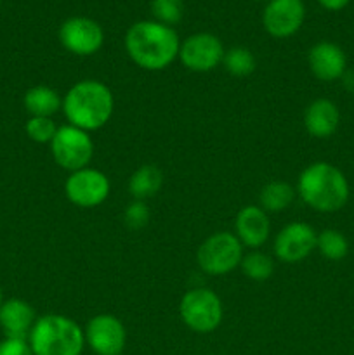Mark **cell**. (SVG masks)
<instances>
[{
	"mask_svg": "<svg viewBox=\"0 0 354 355\" xmlns=\"http://www.w3.org/2000/svg\"><path fill=\"white\" fill-rule=\"evenodd\" d=\"M180 40L172 26L158 21H137L125 33V51L142 69L162 71L179 58Z\"/></svg>",
	"mask_w": 354,
	"mask_h": 355,
	"instance_id": "6da1fadb",
	"label": "cell"
},
{
	"mask_svg": "<svg viewBox=\"0 0 354 355\" xmlns=\"http://www.w3.org/2000/svg\"><path fill=\"white\" fill-rule=\"evenodd\" d=\"M307 207L319 214L342 210L351 196V187L340 168L328 162H316L301 172L295 187Z\"/></svg>",
	"mask_w": 354,
	"mask_h": 355,
	"instance_id": "7a4b0ae2",
	"label": "cell"
},
{
	"mask_svg": "<svg viewBox=\"0 0 354 355\" xmlns=\"http://www.w3.org/2000/svg\"><path fill=\"white\" fill-rule=\"evenodd\" d=\"M61 110L68 125L85 132L99 130L113 114V92L99 80H80L62 97Z\"/></svg>",
	"mask_w": 354,
	"mask_h": 355,
	"instance_id": "3957f363",
	"label": "cell"
},
{
	"mask_svg": "<svg viewBox=\"0 0 354 355\" xmlns=\"http://www.w3.org/2000/svg\"><path fill=\"white\" fill-rule=\"evenodd\" d=\"M28 343L33 355H82L85 335L71 318L47 314L35 321Z\"/></svg>",
	"mask_w": 354,
	"mask_h": 355,
	"instance_id": "277c9868",
	"label": "cell"
},
{
	"mask_svg": "<svg viewBox=\"0 0 354 355\" xmlns=\"http://www.w3.org/2000/svg\"><path fill=\"white\" fill-rule=\"evenodd\" d=\"M179 314L184 324L194 333H212L221 326L224 309L215 291L208 288H193L179 304Z\"/></svg>",
	"mask_w": 354,
	"mask_h": 355,
	"instance_id": "5b68a950",
	"label": "cell"
},
{
	"mask_svg": "<svg viewBox=\"0 0 354 355\" xmlns=\"http://www.w3.org/2000/svg\"><path fill=\"white\" fill-rule=\"evenodd\" d=\"M243 259V245L233 232L221 231L208 236L196 252L200 269L208 276H226Z\"/></svg>",
	"mask_w": 354,
	"mask_h": 355,
	"instance_id": "8992f818",
	"label": "cell"
},
{
	"mask_svg": "<svg viewBox=\"0 0 354 355\" xmlns=\"http://www.w3.org/2000/svg\"><path fill=\"white\" fill-rule=\"evenodd\" d=\"M54 162L69 173L89 166L94 156V142L89 132L73 125L59 127L51 142Z\"/></svg>",
	"mask_w": 354,
	"mask_h": 355,
	"instance_id": "52a82bcc",
	"label": "cell"
},
{
	"mask_svg": "<svg viewBox=\"0 0 354 355\" xmlns=\"http://www.w3.org/2000/svg\"><path fill=\"white\" fill-rule=\"evenodd\" d=\"M110 179L101 170L85 166L69 173L65 184L66 198L80 208H94L103 205L110 196Z\"/></svg>",
	"mask_w": 354,
	"mask_h": 355,
	"instance_id": "ba28073f",
	"label": "cell"
},
{
	"mask_svg": "<svg viewBox=\"0 0 354 355\" xmlns=\"http://www.w3.org/2000/svg\"><path fill=\"white\" fill-rule=\"evenodd\" d=\"M224 52V45L215 35L201 31L180 42L179 59L189 71L207 73L221 64Z\"/></svg>",
	"mask_w": 354,
	"mask_h": 355,
	"instance_id": "9c48e42d",
	"label": "cell"
},
{
	"mask_svg": "<svg viewBox=\"0 0 354 355\" xmlns=\"http://www.w3.org/2000/svg\"><path fill=\"white\" fill-rule=\"evenodd\" d=\"M83 335L85 345H89L90 350L97 355H121L127 343L125 326L120 319L111 314L94 315L87 322Z\"/></svg>",
	"mask_w": 354,
	"mask_h": 355,
	"instance_id": "30bf717a",
	"label": "cell"
},
{
	"mask_svg": "<svg viewBox=\"0 0 354 355\" xmlns=\"http://www.w3.org/2000/svg\"><path fill=\"white\" fill-rule=\"evenodd\" d=\"M59 42L75 55H92L103 47L104 31L90 17L75 16L66 19L59 28Z\"/></svg>",
	"mask_w": 354,
	"mask_h": 355,
	"instance_id": "8fae6325",
	"label": "cell"
},
{
	"mask_svg": "<svg viewBox=\"0 0 354 355\" xmlns=\"http://www.w3.org/2000/svg\"><path fill=\"white\" fill-rule=\"evenodd\" d=\"M314 229L305 222H292L285 225L274 239V255L285 263H298L316 250Z\"/></svg>",
	"mask_w": 354,
	"mask_h": 355,
	"instance_id": "7c38bea8",
	"label": "cell"
},
{
	"mask_svg": "<svg viewBox=\"0 0 354 355\" xmlns=\"http://www.w3.org/2000/svg\"><path fill=\"white\" fill-rule=\"evenodd\" d=\"M305 19L302 0H269L262 12V24L274 38H288L297 33Z\"/></svg>",
	"mask_w": 354,
	"mask_h": 355,
	"instance_id": "4fadbf2b",
	"label": "cell"
},
{
	"mask_svg": "<svg viewBox=\"0 0 354 355\" xmlns=\"http://www.w3.org/2000/svg\"><path fill=\"white\" fill-rule=\"evenodd\" d=\"M309 69L321 82H335L347 71L346 52L333 42H318L307 54Z\"/></svg>",
	"mask_w": 354,
	"mask_h": 355,
	"instance_id": "5bb4252c",
	"label": "cell"
},
{
	"mask_svg": "<svg viewBox=\"0 0 354 355\" xmlns=\"http://www.w3.org/2000/svg\"><path fill=\"white\" fill-rule=\"evenodd\" d=\"M236 238L243 245V248L257 250L267 241L271 234V222L267 217V211L260 207L248 205L238 211L235 220Z\"/></svg>",
	"mask_w": 354,
	"mask_h": 355,
	"instance_id": "9a60e30c",
	"label": "cell"
},
{
	"mask_svg": "<svg viewBox=\"0 0 354 355\" xmlns=\"http://www.w3.org/2000/svg\"><path fill=\"white\" fill-rule=\"evenodd\" d=\"M35 311L28 302L21 298H9L3 300L0 307V328L6 338H23L28 340L31 328H33Z\"/></svg>",
	"mask_w": 354,
	"mask_h": 355,
	"instance_id": "2e32d148",
	"label": "cell"
},
{
	"mask_svg": "<svg viewBox=\"0 0 354 355\" xmlns=\"http://www.w3.org/2000/svg\"><path fill=\"white\" fill-rule=\"evenodd\" d=\"M340 111L330 99H316L305 107L304 127L316 139H328L339 130Z\"/></svg>",
	"mask_w": 354,
	"mask_h": 355,
	"instance_id": "e0dca14e",
	"label": "cell"
},
{
	"mask_svg": "<svg viewBox=\"0 0 354 355\" xmlns=\"http://www.w3.org/2000/svg\"><path fill=\"white\" fill-rule=\"evenodd\" d=\"M24 107L30 116L52 118L62 107V97L47 85H35L24 94Z\"/></svg>",
	"mask_w": 354,
	"mask_h": 355,
	"instance_id": "ac0fdd59",
	"label": "cell"
},
{
	"mask_svg": "<svg viewBox=\"0 0 354 355\" xmlns=\"http://www.w3.org/2000/svg\"><path fill=\"white\" fill-rule=\"evenodd\" d=\"M163 186V172L156 165H142L128 179V193L134 200L146 201L156 196Z\"/></svg>",
	"mask_w": 354,
	"mask_h": 355,
	"instance_id": "d6986e66",
	"label": "cell"
},
{
	"mask_svg": "<svg viewBox=\"0 0 354 355\" xmlns=\"http://www.w3.org/2000/svg\"><path fill=\"white\" fill-rule=\"evenodd\" d=\"M295 194H297L295 187L285 180H271L260 189V208L264 211H273V214L283 211L294 203Z\"/></svg>",
	"mask_w": 354,
	"mask_h": 355,
	"instance_id": "ffe728a7",
	"label": "cell"
},
{
	"mask_svg": "<svg viewBox=\"0 0 354 355\" xmlns=\"http://www.w3.org/2000/svg\"><path fill=\"white\" fill-rule=\"evenodd\" d=\"M316 250L325 257L326 260L332 262H339V260L346 259L349 253V241L346 236L337 229H325L318 234L316 239Z\"/></svg>",
	"mask_w": 354,
	"mask_h": 355,
	"instance_id": "44dd1931",
	"label": "cell"
},
{
	"mask_svg": "<svg viewBox=\"0 0 354 355\" xmlns=\"http://www.w3.org/2000/svg\"><path fill=\"white\" fill-rule=\"evenodd\" d=\"M243 274H245L248 279L257 281V283H262L267 281L274 272V260L271 259L267 253L259 252V250H252L246 255H243L242 262H239Z\"/></svg>",
	"mask_w": 354,
	"mask_h": 355,
	"instance_id": "7402d4cb",
	"label": "cell"
},
{
	"mask_svg": "<svg viewBox=\"0 0 354 355\" xmlns=\"http://www.w3.org/2000/svg\"><path fill=\"white\" fill-rule=\"evenodd\" d=\"M226 71L233 76H248L255 71V55L245 47H233L224 52L222 59Z\"/></svg>",
	"mask_w": 354,
	"mask_h": 355,
	"instance_id": "603a6c76",
	"label": "cell"
},
{
	"mask_svg": "<svg viewBox=\"0 0 354 355\" xmlns=\"http://www.w3.org/2000/svg\"><path fill=\"white\" fill-rule=\"evenodd\" d=\"M151 12L158 23L174 26L183 19V0H151Z\"/></svg>",
	"mask_w": 354,
	"mask_h": 355,
	"instance_id": "cb8c5ba5",
	"label": "cell"
},
{
	"mask_svg": "<svg viewBox=\"0 0 354 355\" xmlns=\"http://www.w3.org/2000/svg\"><path fill=\"white\" fill-rule=\"evenodd\" d=\"M58 128L59 127H56L52 118L30 116V120L26 121L28 137L33 142H38V144H51Z\"/></svg>",
	"mask_w": 354,
	"mask_h": 355,
	"instance_id": "d4e9b609",
	"label": "cell"
},
{
	"mask_svg": "<svg viewBox=\"0 0 354 355\" xmlns=\"http://www.w3.org/2000/svg\"><path fill=\"white\" fill-rule=\"evenodd\" d=\"M125 224L130 229H142L149 222V210L144 201L134 200L125 210Z\"/></svg>",
	"mask_w": 354,
	"mask_h": 355,
	"instance_id": "484cf974",
	"label": "cell"
},
{
	"mask_svg": "<svg viewBox=\"0 0 354 355\" xmlns=\"http://www.w3.org/2000/svg\"><path fill=\"white\" fill-rule=\"evenodd\" d=\"M0 355H33L28 340L3 338L0 342Z\"/></svg>",
	"mask_w": 354,
	"mask_h": 355,
	"instance_id": "4316f807",
	"label": "cell"
},
{
	"mask_svg": "<svg viewBox=\"0 0 354 355\" xmlns=\"http://www.w3.org/2000/svg\"><path fill=\"white\" fill-rule=\"evenodd\" d=\"M351 0H318L319 6L326 10H332V12H337V10H342L344 7H347Z\"/></svg>",
	"mask_w": 354,
	"mask_h": 355,
	"instance_id": "83f0119b",
	"label": "cell"
},
{
	"mask_svg": "<svg viewBox=\"0 0 354 355\" xmlns=\"http://www.w3.org/2000/svg\"><path fill=\"white\" fill-rule=\"evenodd\" d=\"M340 80H344V87H346L349 92H354V71H349V69H347Z\"/></svg>",
	"mask_w": 354,
	"mask_h": 355,
	"instance_id": "f1b7e54d",
	"label": "cell"
},
{
	"mask_svg": "<svg viewBox=\"0 0 354 355\" xmlns=\"http://www.w3.org/2000/svg\"><path fill=\"white\" fill-rule=\"evenodd\" d=\"M3 304V293H2V288H0V307H2Z\"/></svg>",
	"mask_w": 354,
	"mask_h": 355,
	"instance_id": "f546056e",
	"label": "cell"
},
{
	"mask_svg": "<svg viewBox=\"0 0 354 355\" xmlns=\"http://www.w3.org/2000/svg\"><path fill=\"white\" fill-rule=\"evenodd\" d=\"M0 6H2V0H0Z\"/></svg>",
	"mask_w": 354,
	"mask_h": 355,
	"instance_id": "4dcf8cb0",
	"label": "cell"
},
{
	"mask_svg": "<svg viewBox=\"0 0 354 355\" xmlns=\"http://www.w3.org/2000/svg\"><path fill=\"white\" fill-rule=\"evenodd\" d=\"M203 355H210V354H203Z\"/></svg>",
	"mask_w": 354,
	"mask_h": 355,
	"instance_id": "1f68e13d",
	"label": "cell"
},
{
	"mask_svg": "<svg viewBox=\"0 0 354 355\" xmlns=\"http://www.w3.org/2000/svg\"><path fill=\"white\" fill-rule=\"evenodd\" d=\"M267 2H269V0H267Z\"/></svg>",
	"mask_w": 354,
	"mask_h": 355,
	"instance_id": "d6a6232c",
	"label": "cell"
}]
</instances>
